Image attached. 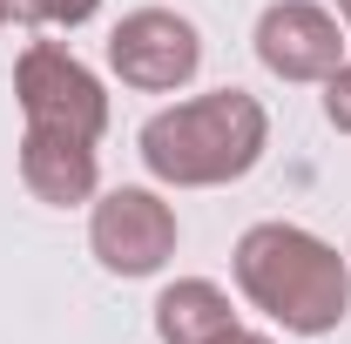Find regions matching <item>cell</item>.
<instances>
[{"instance_id": "obj_9", "label": "cell", "mask_w": 351, "mask_h": 344, "mask_svg": "<svg viewBox=\"0 0 351 344\" xmlns=\"http://www.w3.org/2000/svg\"><path fill=\"white\" fill-rule=\"evenodd\" d=\"M324 115H331V129H338V135H351V61L324 82Z\"/></svg>"}, {"instance_id": "obj_5", "label": "cell", "mask_w": 351, "mask_h": 344, "mask_svg": "<svg viewBox=\"0 0 351 344\" xmlns=\"http://www.w3.org/2000/svg\"><path fill=\"white\" fill-rule=\"evenodd\" d=\"M88 250L108 277H156L176 257V210L156 189H108L88 210Z\"/></svg>"}, {"instance_id": "obj_3", "label": "cell", "mask_w": 351, "mask_h": 344, "mask_svg": "<svg viewBox=\"0 0 351 344\" xmlns=\"http://www.w3.org/2000/svg\"><path fill=\"white\" fill-rule=\"evenodd\" d=\"M14 101L27 129H61L82 142H101L108 129V95L95 82V68L75 61L61 41H27V54L14 61Z\"/></svg>"}, {"instance_id": "obj_8", "label": "cell", "mask_w": 351, "mask_h": 344, "mask_svg": "<svg viewBox=\"0 0 351 344\" xmlns=\"http://www.w3.org/2000/svg\"><path fill=\"white\" fill-rule=\"evenodd\" d=\"M237 331V304L210 277H176L156 297V338L162 344H223Z\"/></svg>"}, {"instance_id": "obj_10", "label": "cell", "mask_w": 351, "mask_h": 344, "mask_svg": "<svg viewBox=\"0 0 351 344\" xmlns=\"http://www.w3.org/2000/svg\"><path fill=\"white\" fill-rule=\"evenodd\" d=\"M223 344H277V338H257V331H243V324H237V331H230Z\"/></svg>"}, {"instance_id": "obj_2", "label": "cell", "mask_w": 351, "mask_h": 344, "mask_svg": "<svg viewBox=\"0 0 351 344\" xmlns=\"http://www.w3.org/2000/svg\"><path fill=\"white\" fill-rule=\"evenodd\" d=\"M230 270H237L243 304L298 338L338 331L351 310V263L324 236H311L304 223H250L237 236Z\"/></svg>"}, {"instance_id": "obj_11", "label": "cell", "mask_w": 351, "mask_h": 344, "mask_svg": "<svg viewBox=\"0 0 351 344\" xmlns=\"http://www.w3.org/2000/svg\"><path fill=\"white\" fill-rule=\"evenodd\" d=\"M338 14H345V27H351V0H338Z\"/></svg>"}, {"instance_id": "obj_7", "label": "cell", "mask_w": 351, "mask_h": 344, "mask_svg": "<svg viewBox=\"0 0 351 344\" xmlns=\"http://www.w3.org/2000/svg\"><path fill=\"white\" fill-rule=\"evenodd\" d=\"M21 182L34 203H54V210H75L95 196L101 182V162H95V142L61 129H27L21 135Z\"/></svg>"}, {"instance_id": "obj_4", "label": "cell", "mask_w": 351, "mask_h": 344, "mask_svg": "<svg viewBox=\"0 0 351 344\" xmlns=\"http://www.w3.org/2000/svg\"><path fill=\"white\" fill-rule=\"evenodd\" d=\"M108 68L135 95H176V88L196 82V68H203V34L176 7H135L108 34Z\"/></svg>"}, {"instance_id": "obj_6", "label": "cell", "mask_w": 351, "mask_h": 344, "mask_svg": "<svg viewBox=\"0 0 351 344\" xmlns=\"http://www.w3.org/2000/svg\"><path fill=\"white\" fill-rule=\"evenodd\" d=\"M257 61L277 82H331L345 68V27L317 0H270L257 21Z\"/></svg>"}, {"instance_id": "obj_12", "label": "cell", "mask_w": 351, "mask_h": 344, "mask_svg": "<svg viewBox=\"0 0 351 344\" xmlns=\"http://www.w3.org/2000/svg\"><path fill=\"white\" fill-rule=\"evenodd\" d=\"M0 27H7V14H0Z\"/></svg>"}, {"instance_id": "obj_1", "label": "cell", "mask_w": 351, "mask_h": 344, "mask_svg": "<svg viewBox=\"0 0 351 344\" xmlns=\"http://www.w3.org/2000/svg\"><path fill=\"white\" fill-rule=\"evenodd\" d=\"M142 162L169 189H223L243 182L270 149V115L250 88H210L176 108H156L135 135Z\"/></svg>"}]
</instances>
